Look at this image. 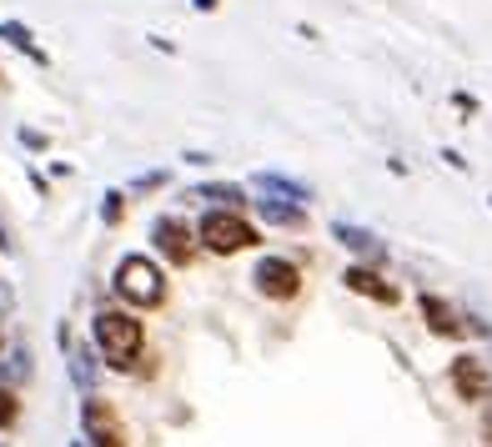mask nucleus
Returning <instances> with one entry per match:
<instances>
[{"mask_svg": "<svg viewBox=\"0 0 492 447\" xmlns=\"http://www.w3.org/2000/svg\"><path fill=\"white\" fill-rule=\"evenodd\" d=\"M71 377H76L81 392H86V387H96V357H91L86 347H81L76 357H71Z\"/></svg>", "mask_w": 492, "mask_h": 447, "instance_id": "obj_15", "label": "nucleus"}, {"mask_svg": "<svg viewBox=\"0 0 492 447\" xmlns=\"http://www.w3.org/2000/svg\"><path fill=\"white\" fill-rule=\"evenodd\" d=\"M21 146H26V151H46L51 141H46V131H30V126H21Z\"/></svg>", "mask_w": 492, "mask_h": 447, "instance_id": "obj_18", "label": "nucleus"}, {"mask_svg": "<svg viewBox=\"0 0 492 447\" xmlns=\"http://www.w3.org/2000/svg\"><path fill=\"white\" fill-rule=\"evenodd\" d=\"M181 161H186V167H211V151H186Z\"/></svg>", "mask_w": 492, "mask_h": 447, "instance_id": "obj_22", "label": "nucleus"}, {"mask_svg": "<svg viewBox=\"0 0 492 447\" xmlns=\"http://www.w3.org/2000/svg\"><path fill=\"white\" fill-rule=\"evenodd\" d=\"M191 5H196V11H216V5H221V0H191Z\"/></svg>", "mask_w": 492, "mask_h": 447, "instance_id": "obj_27", "label": "nucleus"}, {"mask_svg": "<svg viewBox=\"0 0 492 447\" xmlns=\"http://www.w3.org/2000/svg\"><path fill=\"white\" fill-rule=\"evenodd\" d=\"M341 287L357 292V297H372V302H382V307H397V302H402V292H397L392 281H382V271L367 267V262H357V267L341 271Z\"/></svg>", "mask_w": 492, "mask_h": 447, "instance_id": "obj_9", "label": "nucleus"}, {"mask_svg": "<svg viewBox=\"0 0 492 447\" xmlns=\"http://www.w3.org/2000/svg\"><path fill=\"white\" fill-rule=\"evenodd\" d=\"M252 211L262 221H272V227H287V231H302L306 227V206H297V202H281V196H256L252 202Z\"/></svg>", "mask_w": 492, "mask_h": 447, "instance_id": "obj_11", "label": "nucleus"}, {"mask_svg": "<svg viewBox=\"0 0 492 447\" xmlns=\"http://www.w3.org/2000/svg\"><path fill=\"white\" fill-rule=\"evenodd\" d=\"M161 181H166V171H146V176H136V181H131V192H156Z\"/></svg>", "mask_w": 492, "mask_h": 447, "instance_id": "obj_20", "label": "nucleus"}, {"mask_svg": "<svg viewBox=\"0 0 492 447\" xmlns=\"http://www.w3.org/2000/svg\"><path fill=\"white\" fill-rule=\"evenodd\" d=\"M0 86H5V76H0Z\"/></svg>", "mask_w": 492, "mask_h": 447, "instance_id": "obj_31", "label": "nucleus"}, {"mask_svg": "<svg viewBox=\"0 0 492 447\" xmlns=\"http://www.w3.org/2000/svg\"><path fill=\"white\" fill-rule=\"evenodd\" d=\"M151 242H156V252L166 256V267H191L196 252H202V242L191 236V227L181 217H156L151 221Z\"/></svg>", "mask_w": 492, "mask_h": 447, "instance_id": "obj_6", "label": "nucleus"}, {"mask_svg": "<svg viewBox=\"0 0 492 447\" xmlns=\"http://www.w3.org/2000/svg\"><path fill=\"white\" fill-rule=\"evenodd\" d=\"M447 383H453V392L462 397V402H488V392H492V372H488V362L482 357H457L453 367H447Z\"/></svg>", "mask_w": 492, "mask_h": 447, "instance_id": "obj_7", "label": "nucleus"}, {"mask_svg": "<svg viewBox=\"0 0 492 447\" xmlns=\"http://www.w3.org/2000/svg\"><path fill=\"white\" fill-rule=\"evenodd\" d=\"M0 352H5V322H0Z\"/></svg>", "mask_w": 492, "mask_h": 447, "instance_id": "obj_29", "label": "nucleus"}, {"mask_svg": "<svg viewBox=\"0 0 492 447\" xmlns=\"http://www.w3.org/2000/svg\"><path fill=\"white\" fill-rule=\"evenodd\" d=\"M21 377H30V362H26V347H15V352H11V383H21Z\"/></svg>", "mask_w": 492, "mask_h": 447, "instance_id": "obj_19", "label": "nucleus"}, {"mask_svg": "<svg viewBox=\"0 0 492 447\" xmlns=\"http://www.w3.org/2000/svg\"><path fill=\"white\" fill-rule=\"evenodd\" d=\"M252 287L266 302H291V297L302 292V267L287 262V256H262L256 271H252Z\"/></svg>", "mask_w": 492, "mask_h": 447, "instance_id": "obj_5", "label": "nucleus"}, {"mask_svg": "<svg viewBox=\"0 0 492 447\" xmlns=\"http://www.w3.org/2000/svg\"><path fill=\"white\" fill-rule=\"evenodd\" d=\"M15 417H21V402H15L11 387L0 383V433H5V427H15Z\"/></svg>", "mask_w": 492, "mask_h": 447, "instance_id": "obj_17", "label": "nucleus"}, {"mask_svg": "<svg viewBox=\"0 0 492 447\" xmlns=\"http://www.w3.org/2000/svg\"><path fill=\"white\" fill-rule=\"evenodd\" d=\"M417 312H422V322H427V332H432V337H447V342L467 337L462 317H457V312L447 307V302H442L437 292H422V297H417Z\"/></svg>", "mask_w": 492, "mask_h": 447, "instance_id": "obj_10", "label": "nucleus"}, {"mask_svg": "<svg viewBox=\"0 0 492 447\" xmlns=\"http://www.w3.org/2000/svg\"><path fill=\"white\" fill-rule=\"evenodd\" d=\"M91 337H96V352L111 372H131L146 352V327H141L131 312L121 307H101L91 317Z\"/></svg>", "mask_w": 492, "mask_h": 447, "instance_id": "obj_1", "label": "nucleus"}, {"mask_svg": "<svg viewBox=\"0 0 492 447\" xmlns=\"http://www.w3.org/2000/svg\"><path fill=\"white\" fill-rule=\"evenodd\" d=\"M196 242H202L211 256H237V252H246V246L262 242V231L241 217L237 206H206L202 221H196Z\"/></svg>", "mask_w": 492, "mask_h": 447, "instance_id": "obj_2", "label": "nucleus"}, {"mask_svg": "<svg viewBox=\"0 0 492 447\" xmlns=\"http://www.w3.org/2000/svg\"><path fill=\"white\" fill-rule=\"evenodd\" d=\"M121 217H126V192H116L111 186V192L101 196V221L106 227H121Z\"/></svg>", "mask_w": 492, "mask_h": 447, "instance_id": "obj_16", "label": "nucleus"}, {"mask_svg": "<svg viewBox=\"0 0 492 447\" xmlns=\"http://www.w3.org/2000/svg\"><path fill=\"white\" fill-rule=\"evenodd\" d=\"M332 236H337L357 262H367V267H382V262H387L382 236H377V231H367V227H357V221H332Z\"/></svg>", "mask_w": 492, "mask_h": 447, "instance_id": "obj_8", "label": "nucleus"}, {"mask_svg": "<svg viewBox=\"0 0 492 447\" xmlns=\"http://www.w3.org/2000/svg\"><path fill=\"white\" fill-rule=\"evenodd\" d=\"M81 433H86L91 447H131L126 422H121L116 402H111V397H96V392L81 402Z\"/></svg>", "mask_w": 492, "mask_h": 447, "instance_id": "obj_4", "label": "nucleus"}, {"mask_svg": "<svg viewBox=\"0 0 492 447\" xmlns=\"http://www.w3.org/2000/svg\"><path fill=\"white\" fill-rule=\"evenodd\" d=\"M482 433H488V447H492V412H488V427H482Z\"/></svg>", "mask_w": 492, "mask_h": 447, "instance_id": "obj_28", "label": "nucleus"}, {"mask_svg": "<svg viewBox=\"0 0 492 447\" xmlns=\"http://www.w3.org/2000/svg\"><path fill=\"white\" fill-rule=\"evenodd\" d=\"M442 161H447V167H453V171H467V161H462V151H442Z\"/></svg>", "mask_w": 492, "mask_h": 447, "instance_id": "obj_25", "label": "nucleus"}, {"mask_svg": "<svg viewBox=\"0 0 492 447\" xmlns=\"http://www.w3.org/2000/svg\"><path fill=\"white\" fill-rule=\"evenodd\" d=\"M196 202H216V206H252V196H246V186H237V181H202V186H196Z\"/></svg>", "mask_w": 492, "mask_h": 447, "instance_id": "obj_14", "label": "nucleus"}, {"mask_svg": "<svg viewBox=\"0 0 492 447\" xmlns=\"http://www.w3.org/2000/svg\"><path fill=\"white\" fill-rule=\"evenodd\" d=\"M453 106L462 116H478V96H467V90H453Z\"/></svg>", "mask_w": 492, "mask_h": 447, "instance_id": "obj_21", "label": "nucleus"}, {"mask_svg": "<svg viewBox=\"0 0 492 447\" xmlns=\"http://www.w3.org/2000/svg\"><path fill=\"white\" fill-rule=\"evenodd\" d=\"M71 447H86V443H71Z\"/></svg>", "mask_w": 492, "mask_h": 447, "instance_id": "obj_30", "label": "nucleus"}, {"mask_svg": "<svg viewBox=\"0 0 492 447\" xmlns=\"http://www.w3.org/2000/svg\"><path fill=\"white\" fill-rule=\"evenodd\" d=\"M252 186H256V192H266V196H281V202H297V206L312 202V186L297 181V176H281V171H256Z\"/></svg>", "mask_w": 492, "mask_h": 447, "instance_id": "obj_12", "label": "nucleus"}, {"mask_svg": "<svg viewBox=\"0 0 492 447\" xmlns=\"http://www.w3.org/2000/svg\"><path fill=\"white\" fill-rule=\"evenodd\" d=\"M111 287H116V297H121L126 307H141V312H151V307L166 302V271L156 267L151 256H141V252H131V256L116 262Z\"/></svg>", "mask_w": 492, "mask_h": 447, "instance_id": "obj_3", "label": "nucleus"}, {"mask_svg": "<svg viewBox=\"0 0 492 447\" xmlns=\"http://www.w3.org/2000/svg\"><path fill=\"white\" fill-rule=\"evenodd\" d=\"M0 252H15V242H11V227H5V217H0Z\"/></svg>", "mask_w": 492, "mask_h": 447, "instance_id": "obj_26", "label": "nucleus"}, {"mask_svg": "<svg viewBox=\"0 0 492 447\" xmlns=\"http://www.w3.org/2000/svg\"><path fill=\"white\" fill-rule=\"evenodd\" d=\"M30 186H36V192H40V196H51V181L40 176V171H36V167H30Z\"/></svg>", "mask_w": 492, "mask_h": 447, "instance_id": "obj_23", "label": "nucleus"}, {"mask_svg": "<svg viewBox=\"0 0 492 447\" xmlns=\"http://www.w3.org/2000/svg\"><path fill=\"white\" fill-rule=\"evenodd\" d=\"M156 46V51H166V56H177V40H166V36H146Z\"/></svg>", "mask_w": 492, "mask_h": 447, "instance_id": "obj_24", "label": "nucleus"}, {"mask_svg": "<svg viewBox=\"0 0 492 447\" xmlns=\"http://www.w3.org/2000/svg\"><path fill=\"white\" fill-rule=\"evenodd\" d=\"M0 40L11 46V51H21L30 65H51V56H46V46H40L36 36H30V26H21V21H0Z\"/></svg>", "mask_w": 492, "mask_h": 447, "instance_id": "obj_13", "label": "nucleus"}]
</instances>
